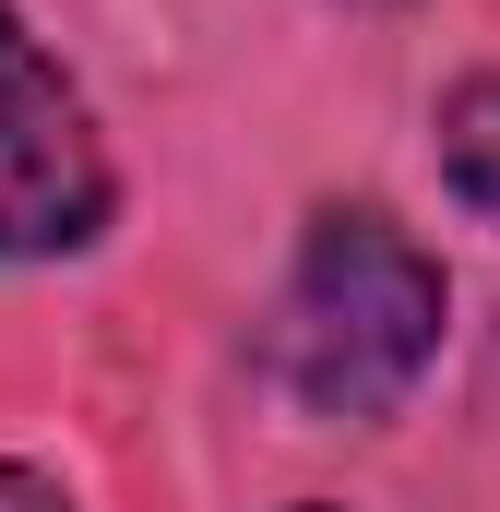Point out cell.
I'll use <instances>...</instances> for the list:
<instances>
[{
    "mask_svg": "<svg viewBox=\"0 0 500 512\" xmlns=\"http://www.w3.org/2000/svg\"><path fill=\"white\" fill-rule=\"evenodd\" d=\"M298 512H334V501H298Z\"/></svg>",
    "mask_w": 500,
    "mask_h": 512,
    "instance_id": "obj_5",
    "label": "cell"
},
{
    "mask_svg": "<svg viewBox=\"0 0 500 512\" xmlns=\"http://www.w3.org/2000/svg\"><path fill=\"white\" fill-rule=\"evenodd\" d=\"M120 215V167L96 143L84 84L48 60V36L0 0V262L96 251Z\"/></svg>",
    "mask_w": 500,
    "mask_h": 512,
    "instance_id": "obj_2",
    "label": "cell"
},
{
    "mask_svg": "<svg viewBox=\"0 0 500 512\" xmlns=\"http://www.w3.org/2000/svg\"><path fill=\"white\" fill-rule=\"evenodd\" d=\"M441 179H453L465 215L500 227V72H477V84L441 96Z\"/></svg>",
    "mask_w": 500,
    "mask_h": 512,
    "instance_id": "obj_3",
    "label": "cell"
},
{
    "mask_svg": "<svg viewBox=\"0 0 500 512\" xmlns=\"http://www.w3.org/2000/svg\"><path fill=\"white\" fill-rule=\"evenodd\" d=\"M441 322H453L441 251L405 239L381 203H334V215H310V239L286 262V298L262 322V382L298 417L370 429V417H393L429 382Z\"/></svg>",
    "mask_w": 500,
    "mask_h": 512,
    "instance_id": "obj_1",
    "label": "cell"
},
{
    "mask_svg": "<svg viewBox=\"0 0 500 512\" xmlns=\"http://www.w3.org/2000/svg\"><path fill=\"white\" fill-rule=\"evenodd\" d=\"M0 512H72V489H60L48 465H24V453H0Z\"/></svg>",
    "mask_w": 500,
    "mask_h": 512,
    "instance_id": "obj_4",
    "label": "cell"
}]
</instances>
